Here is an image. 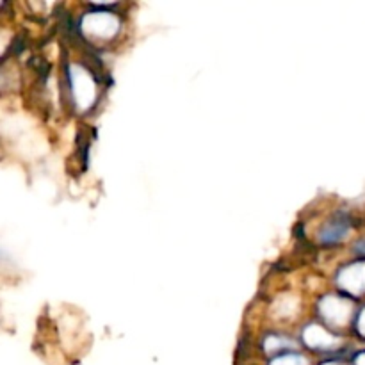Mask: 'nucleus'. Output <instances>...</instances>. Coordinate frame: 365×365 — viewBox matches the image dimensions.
I'll return each instance as SVG.
<instances>
[{
	"instance_id": "nucleus-1",
	"label": "nucleus",
	"mask_w": 365,
	"mask_h": 365,
	"mask_svg": "<svg viewBox=\"0 0 365 365\" xmlns=\"http://www.w3.org/2000/svg\"><path fill=\"white\" fill-rule=\"evenodd\" d=\"M70 78H71V89H73L75 102L81 106V109H88L93 102H95V82L89 77L88 71L84 68L73 66L70 68Z\"/></svg>"
},
{
	"instance_id": "nucleus-2",
	"label": "nucleus",
	"mask_w": 365,
	"mask_h": 365,
	"mask_svg": "<svg viewBox=\"0 0 365 365\" xmlns=\"http://www.w3.org/2000/svg\"><path fill=\"white\" fill-rule=\"evenodd\" d=\"M82 27L86 32L96 36V38H110L118 31V20L110 13H89L86 14Z\"/></svg>"
},
{
	"instance_id": "nucleus-3",
	"label": "nucleus",
	"mask_w": 365,
	"mask_h": 365,
	"mask_svg": "<svg viewBox=\"0 0 365 365\" xmlns=\"http://www.w3.org/2000/svg\"><path fill=\"white\" fill-rule=\"evenodd\" d=\"M319 310L324 319L331 324H344L351 316V302L337 296H328L319 303Z\"/></svg>"
},
{
	"instance_id": "nucleus-4",
	"label": "nucleus",
	"mask_w": 365,
	"mask_h": 365,
	"mask_svg": "<svg viewBox=\"0 0 365 365\" xmlns=\"http://www.w3.org/2000/svg\"><path fill=\"white\" fill-rule=\"evenodd\" d=\"M339 285L351 294L365 292V260L344 267L339 274Z\"/></svg>"
},
{
	"instance_id": "nucleus-5",
	"label": "nucleus",
	"mask_w": 365,
	"mask_h": 365,
	"mask_svg": "<svg viewBox=\"0 0 365 365\" xmlns=\"http://www.w3.org/2000/svg\"><path fill=\"white\" fill-rule=\"evenodd\" d=\"M349 227H351L349 217L346 216V214L339 212L337 216H334L330 221H328L323 234H321V241L327 242V245H335V242H339L341 239H344L346 235H348Z\"/></svg>"
},
{
	"instance_id": "nucleus-6",
	"label": "nucleus",
	"mask_w": 365,
	"mask_h": 365,
	"mask_svg": "<svg viewBox=\"0 0 365 365\" xmlns=\"http://www.w3.org/2000/svg\"><path fill=\"white\" fill-rule=\"evenodd\" d=\"M303 339H305L307 346H310V348L314 349H330L339 344L337 337L328 334L324 328L317 327V324H312V327L307 328V330L303 331Z\"/></svg>"
},
{
	"instance_id": "nucleus-7",
	"label": "nucleus",
	"mask_w": 365,
	"mask_h": 365,
	"mask_svg": "<svg viewBox=\"0 0 365 365\" xmlns=\"http://www.w3.org/2000/svg\"><path fill=\"white\" fill-rule=\"evenodd\" d=\"M287 348H292L291 341H287V339L277 337V335L266 339V351L267 353H277V351H280V349H287Z\"/></svg>"
},
{
	"instance_id": "nucleus-8",
	"label": "nucleus",
	"mask_w": 365,
	"mask_h": 365,
	"mask_svg": "<svg viewBox=\"0 0 365 365\" xmlns=\"http://www.w3.org/2000/svg\"><path fill=\"white\" fill-rule=\"evenodd\" d=\"M269 365H307V360L302 355H282Z\"/></svg>"
},
{
	"instance_id": "nucleus-9",
	"label": "nucleus",
	"mask_w": 365,
	"mask_h": 365,
	"mask_svg": "<svg viewBox=\"0 0 365 365\" xmlns=\"http://www.w3.org/2000/svg\"><path fill=\"white\" fill-rule=\"evenodd\" d=\"M356 330H359V334L362 335V337H365V309L359 314V319H356Z\"/></svg>"
},
{
	"instance_id": "nucleus-10",
	"label": "nucleus",
	"mask_w": 365,
	"mask_h": 365,
	"mask_svg": "<svg viewBox=\"0 0 365 365\" xmlns=\"http://www.w3.org/2000/svg\"><path fill=\"white\" fill-rule=\"evenodd\" d=\"M355 252L360 253L362 257H365V239H362V241L355 246Z\"/></svg>"
},
{
	"instance_id": "nucleus-11",
	"label": "nucleus",
	"mask_w": 365,
	"mask_h": 365,
	"mask_svg": "<svg viewBox=\"0 0 365 365\" xmlns=\"http://www.w3.org/2000/svg\"><path fill=\"white\" fill-rule=\"evenodd\" d=\"M355 365H365V351H364V353H360V355L356 356Z\"/></svg>"
},
{
	"instance_id": "nucleus-12",
	"label": "nucleus",
	"mask_w": 365,
	"mask_h": 365,
	"mask_svg": "<svg viewBox=\"0 0 365 365\" xmlns=\"http://www.w3.org/2000/svg\"><path fill=\"white\" fill-rule=\"evenodd\" d=\"M324 365H341V364H335V362H330V364H324Z\"/></svg>"
}]
</instances>
